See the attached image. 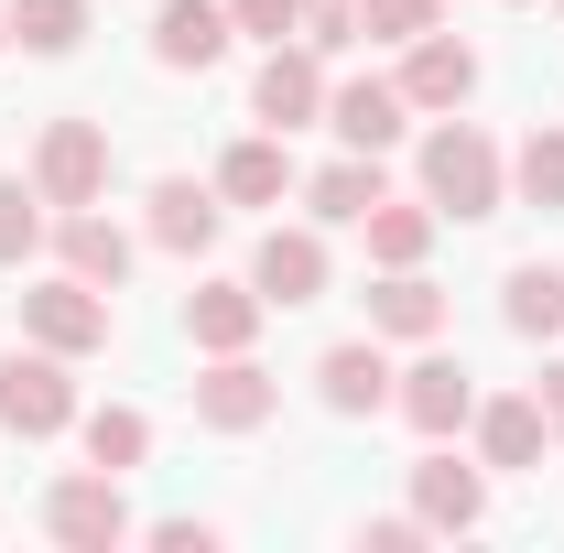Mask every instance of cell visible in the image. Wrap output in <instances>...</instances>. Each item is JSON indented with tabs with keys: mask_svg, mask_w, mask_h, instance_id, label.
Returning a JSON list of instances; mask_svg holds the SVG:
<instances>
[{
	"mask_svg": "<svg viewBox=\"0 0 564 553\" xmlns=\"http://www.w3.org/2000/svg\"><path fill=\"white\" fill-rule=\"evenodd\" d=\"M423 196L445 217H499V152H489V131H434L423 141Z\"/></svg>",
	"mask_w": 564,
	"mask_h": 553,
	"instance_id": "6da1fadb",
	"label": "cell"
},
{
	"mask_svg": "<svg viewBox=\"0 0 564 553\" xmlns=\"http://www.w3.org/2000/svg\"><path fill=\"white\" fill-rule=\"evenodd\" d=\"M98 185H109V131L98 120H55L44 152H33V196L44 207H87Z\"/></svg>",
	"mask_w": 564,
	"mask_h": 553,
	"instance_id": "7a4b0ae2",
	"label": "cell"
},
{
	"mask_svg": "<svg viewBox=\"0 0 564 553\" xmlns=\"http://www.w3.org/2000/svg\"><path fill=\"white\" fill-rule=\"evenodd\" d=\"M0 423H11V434H66L76 423V391H66V358H55V347L0 358Z\"/></svg>",
	"mask_w": 564,
	"mask_h": 553,
	"instance_id": "3957f363",
	"label": "cell"
},
{
	"mask_svg": "<svg viewBox=\"0 0 564 553\" xmlns=\"http://www.w3.org/2000/svg\"><path fill=\"white\" fill-rule=\"evenodd\" d=\"M22 326L55 358H87V347H109V293L98 282H44V293H22Z\"/></svg>",
	"mask_w": 564,
	"mask_h": 553,
	"instance_id": "277c9868",
	"label": "cell"
},
{
	"mask_svg": "<svg viewBox=\"0 0 564 553\" xmlns=\"http://www.w3.org/2000/svg\"><path fill=\"white\" fill-rule=\"evenodd\" d=\"M44 532H55V543H76V553H109L120 532H131L120 478H109V467H98V478H66L55 499H44Z\"/></svg>",
	"mask_w": 564,
	"mask_h": 553,
	"instance_id": "5b68a950",
	"label": "cell"
},
{
	"mask_svg": "<svg viewBox=\"0 0 564 553\" xmlns=\"http://www.w3.org/2000/svg\"><path fill=\"white\" fill-rule=\"evenodd\" d=\"M250 109L272 120V131H304L315 109H326V76H315V44H272V66L250 87Z\"/></svg>",
	"mask_w": 564,
	"mask_h": 553,
	"instance_id": "8992f818",
	"label": "cell"
},
{
	"mask_svg": "<svg viewBox=\"0 0 564 553\" xmlns=\"http://www.w3.org/2000/svg\"><path fill=\"white\" fill-rule=\"evenodd\" d=\"M402 109H413V98H402L391 76H348V87L326 98V120H337L348 152H391V141H402Z\"/></svg>",
	"mask_w": 564,
	"mask_h": 553,
	"instance_id": "52a82bcc",
	"label": "cell"
},
{
	"mask_svg": "<svg viewBox=\"0 0 564 553\" xmlns=\"http://www.w3.org/2000/svg\"><path fill=\"white\" fill-rule=\"evenodd\" d=\"M272 402H282V391L250 369V358H239V347H228L207 380H196V423H217V434H250V423H272Z\"/></svg>",
	"mask_w": 564,
	"mask_h": 553,
	"instance_id": "ba28073f",
	"label": "cell"
},
{
	"mask_svg": "<svg viewBox=\"0 0 564 553\" xmlns=\"http://www.w3.org/2000/svg\"><path fill=\"white\" fill-rule=\"evenodd\" d=\"M250 282H261V304H315L326 293V239L315 228H272L261 261H250Z\"/></svg>",
	"mask_w": 564,
	"mask_h": 553,
	"instance_id": "9c48e42d",
	"label": "cell"
},
{
	"mask_svg": "<svg viewBox=\"0 0 564 553\" xmlns=\"http://www.w3.org/2000/svg\"><path fill=\"white\" fill-rule=\"evenodd\" d=\"M261 315H272V304H261V282H207V293H185V337L217 347V358L261 337Z\"/></svg>",
	"mask_w": 564,
	"mask_h": 553,
	"instance_id": "30bf717a",
	"label": "cell"
},
{
	"mask_svg": "<svg viewBox=\"0 0 564 553\" xmlns=\"http://www.w3.org/2000/svg\"><path fill=\"white\" fill-rule=\"evenodd\" d=\"M315 380H326V413H380L391 402V358H380V337H348L315 358Z\"/></svg>",
	"mask_w": 564,
	"mask_h": 553,
	"instance_id": "8fae6325",
	"label": "cell"
},
{
	"mask_svg": "<svg viewBox=\"0 0 564 553\" xmlns=\"http://www.w3.org/2000/svg\"><path fill=\"white\" fill-rule=\"evenodd\" d=\"M478 87V55L456 44V33H413V66H402V98L413 109H456Z\"/></svg>",
	"mask_w": 564,
	"mask_h": 553,
	"instance_id": "7c38bea8",
	"label": "cell"
},
{
	"mask_svg": "<svg viewBox=\"0 0 564 553\" xmlns=\"http://www.w3.org/2000/svg\"><path fill=\"white\" fill-rule=\"evenodd\" d=\"M152 55H163V66H217V55H228V11H217V0H163V11H152Z\"/></svg>",
	"mask_w": 564,
	"mask_h": 553,
	"instance_id": "4fadbf2b",
	"label": "cell"
},
{
	"mask_svg": "<svg viewBox=\"0 0 564 553\" xmlns=\"http://www.w3.org/2000/svg\"><path fill=\"white\" fill-rule=\"evenodd\" d=\"M402 413H413V434H456V423H478V391H467L456 358H423L402 380Z\"/></svg>",
	"mask_w": 564,
	"mask_h": 553,
	"instance_id": "5bb4252c",
	"label": "cell"
},
{
	"mask_svg": "<svg viewBox=\"0 0 564 553\" xmlns=\"http://www.w3.org/2000/svg\"><path fill=\"white\" fill-rule=\"evenodd\" d=\"M152 239H163V250H207L217 239V196L185 185V174H163V185H152Z\"/></svg>",
	"mask_w": 564,
	"mask_h": 553,
	"instance_id": "9a60e30c",
	"label": "cell"
},
{
	"mask_svg": "<svg viewBox=\"0 0 564 553\" xmlns=\"http://www.w3.org/2000/svg\"><path fill=\"white\" fill-rule=\"evenodd\" d=\"M282 185H293V152H282V141H239V152L217 163V196H228V207H272Z\"/></svg>",
	"mask_w": 564,
	"mask_h": 553,
	"instance_id": "2e32d148",
	"label": "cell"
},
{
	"mask_svg": "<svg viewBox=\"0 0 564 553\" xmlns=\"http://www.w3.org/2000/svg\"><path fill=\"white\" fill-rule=\"evenodd\" d=\"M369 326H380V337H434V326H445V293H434L423 272H391L380 293H369Z\"/></svg>",
	"mask_w": 564,
	"mask_h": 553,
	"instance_id": "e0dca14e",
	"label": "cell"
},
{
	"mask_svg": "<svg viewBox=\"0 0 564 553\" xmlns=\"http://www.w3.org/2000/svg\"><path fill=\"white\" fill-rule=\"evenodd\" d=\"M543 434H554L543 402H489V413H478V456H489V467H532Z\"/></svg>",
	"mask_w": 564,
	"mask_h": 553,
	"instance_id": "ac0fdd59",
	"label": "cell"
},
{
	"mask_svg": "<svg viewBox=\"0 0 564 553\" xmlns=\"http://www.w3.org/2000/svg\"><path fill=\"white\" fill-rule=\"evenodd\" d=\"M358 228H369V261H391V272H413L423 250H434V207H391V196H380Z\"/></svg>",
	"mask_w": 564,
	"mask_h": 553,
	"instance_id": "d6986e66",
	"label": "cell"
},
{
	"mask_svg": "<svg viewBox=\"0 0 564 553\" xmlns=\"http://www.w3.org/2000/svg\"><path fill=\"white\" fill-rule=\"evenodd\" d=\"M304 196H315V217H337V228H358V217L380 207V163H369V152H348V163H326V174H315Z\"/></svg>",
	"mask_w": 564,
	"mask_h": 553,
	"instance_id": "ffe728a7",
	"label": "cell"
},
{
	"mask_svg": "<svg viewBox=\"0 0 564 553\" xmlns=\"http://www.w3.org/2000/svg\"><path fill=\"white\" fill-rule=\"evenodd\" d=\"M413 510H423V521H456V532H467V521H478V478H467L456 456H423V467H413Z\"/></svg>",
	"mask_w": 564,
	"mask_h": 553,
	"instance_id": "44dd1931",
	"label": "cell"
},
{
	"mask_svg": "<svg viewBox=\"0 0 564 553\" xmlns=\"http://www.w3.org/2000/svg\"><path fill=\"white\" fill-rule=\"evenodd\" d=\"M66 272H76V282H120V272H131V239H120L109 217L76 207V217H66Z\"/></svg>",
	"mask_w": 564,
	"mask_h": 553,
	"instance_id": "7402d4cb",
	"label": "cell"
},
{
	"mask_svg": "<svg viewBox=\"0 0 564 553\" xmlns=\"http://www.w3.org/2000/svg\"><path fill=\"white\" fill-rule=\"evenodd\" d=\"M510 326H521V337H564V272L521 261V272H510Z\"/></svg>",
	"mask_w": 564,
	"mask_h": 553,
	"instance_id": "603a6c76",
	"label": "cell"
},
{
	"mask_svg": "<svg viewBox=\"0 0 564 553\" xmlns=\"http://www.w3.org/2000/svg\"><path fill=\"white\" fill-rule=\"evenodd\" d=\"M87 456H98V467L120 478V467H141V456H152V423H141L131 402H109V413H87Z\"/></svg>",
	"mask_w": 564,
	"mask_h": 553,
	"instance_id": "cb8c5ba5",
	"label": "cell"
},
{
	"mask_svg": "<svg viewBox=\"0 0 564 553\" xmlns=\"http://www.w3.org/2000/svg\"><path fill=\"white\" fill-rule=\"evenodd\" d=\"M11 33H22L33 55H66L76 33H87V0H11Z\"/></svg>",
	"mask_w": 564,
	"mask_h": 553,
	"instance_id": "d4e9b609",
	"label": "cell"
},
{
	"mask_svg": "<svg viewBox=\"0 0 564 553\" xmlns=\"http://www.w3.org/2000/svg\"><path fill=\"white\" fill-rule=\"evenodd\" d=\"M44 196H22V185H11V174H0V272H22V261H33V239H44Z\"/></svg>",
	"mask_w": 564,
	"mask_h": 553,
	"instance_id": "484cf974",
	"label": "cell"
},
{
	"mask_svg": "<svg viewBox=\"0 0 564 553\" xmlns=\"http://www.w3.org/2000/svg\"><path fill=\"white\" fill-rule=\"evenodd\" d=\"M521 196H532V207H564V131L521 141Z\"/></svg>",
	"mask_w": 564,
	"mask_h": 553,
	"instance_id": "4316f807",
	"label": "cell"
},
{
	"mask_svg": "<svg viewBox=\"0 0 564 553\" xmlns=\"http://www.w3.org/2000/svg\"><path fill=\"white\" fill-rule=\"evenodd\" d=\"M358 33H380V44H413V33H434V0H358Z\"/></svg>",
	"mask_w": 564,
	"mask_h": 553,
	"instance_id": "83f0119b",
	"label": "cell"
},
{
	"mask_svg": "<svg viewBox=\"0 0 564 553\" xmlns=\"http://www.w3.org/2000/svg\"><path fill=\"white\" fill-rule=\"evenodd\" d=\"M304 44H315V55L358 44V0H304Z\"/></svg>",
	"mask_w": 564,
	"mask_h": 553,
	"instance_id": "f1b7e54d",
	"label": "cell"
},
{
	"mask_svg": "<svg viewBox=\"0 0 564 553\" xmlns=\"http://www.w3.org/2000/svg\"><path fill=\"white\" fill-rule=\"evenodd\" d=\"M239 33H261V44L304 33V0H239Z\"/></svg>",
	"mask_w": 564,
	"mask_h": 553,
	"instance_id": "f546056e",
	"label": "cell"
},
{
	"mask_svg": "<svg viewBox=\"0 0 564 553\" xmlns=\"http://www.w3.org/2000/svg\"><path fill=\"white\" fill-rule=\"evenodd\" d=\"M532 402H543V423L564 434V369H543V391H532Z\"/></svg>",
	"mask_w": 564,
	"mask_h": 553,
	"instance_id": "4dcf8cb0",
	"label": "cell"
},
{
	"mask_svg": "<svg viewBox=\"0 0 564 553\" xmlns=\"http://www.w3.org/2000/svg\"><path fill=\"white\" fill-rule=\"evenodd\" d=\"M0 33H11V11H0Z\"/></svg>",
	"mask_w": 564,
	"mask_h": 553,
	"instance_id": "1f68e13d",
	"label": "cell"
}]
</instances>
